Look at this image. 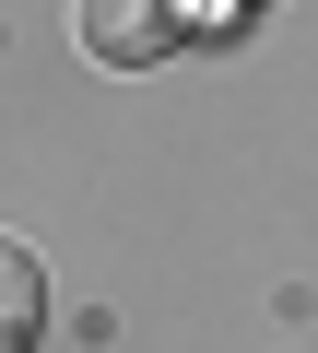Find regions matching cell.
<instances>
[{
    "label": "cell",
    "mask_w": 318,
    "mask_h": 353,
    "mask_svg": "<svg viewBox=\"0 0 318 353\" xmlns=\"http://www.w3.org/2000/svg\"><path fill=\"white\" fill-rule=\"evenodd\" d=\"M71 36H83L95 71H153L189 36V12H177V0H71Z\"/></svg>",
    "instance_id": "obj_1"
},
{
    "label": "cell",
    "mask_w": 318,
    "mask_h": 353,
    "mask_svg": "<svg viewBox=\"0 0 318 353\" xmlns=\"http://www.w3.org/2000/svg\"><path fill=\"white\" fill-rule=\"evenodd\" d=\"M36 330H48V259L0 236V353H36Z\"/></svg>",
    "instance_id": "obj_2"
},
{
    "label": "cell",
    "mask_w": 318,
    "mask_h": 353,
    "mask_svg": "<svg viewBox=\"0 0 318 353\" xmlns=\"http://www.w3.org/2000/svg\"><path fill=\"white\" fill-rule=\"evenodd\" d=\"M236 12H248V0H236Z\"/></svg>",
    "instance_id": "obj_3"
}]
</instances>
